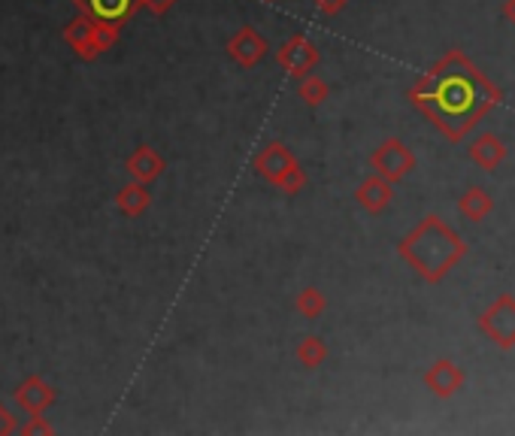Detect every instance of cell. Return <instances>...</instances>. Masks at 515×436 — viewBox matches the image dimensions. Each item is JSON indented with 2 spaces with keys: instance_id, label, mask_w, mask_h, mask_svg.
<instances>
[{
  "instance_id": "obj_9",
  "label": "cell",
  "mask_w": 515,
  "mask_h": 436,
  "mask_svg": "<svg viewBox=\"0 0 515 436\" xmlns=\"http://www.w3.org/2000/svg\"><path fill=\"white\" fill-rule=\"evenodd\" d=\"M116 206L124 212L128 218H137L142 216V212L152 206V194H149V188L142 185V182H128L124 188H118V194H116Z\"/></svg>"
},
{
  "instance_id": "obj_1",
  "label": "cell",
  "mask_w": 515,
  "mask_h": 436,
  "mask_svg": "<svg viewBox=\"0 0 515 436\" xmlns=\"http://www.w3.org/2000/svg\"><path fill=\"white\" fill-rule=\"evenodd\" d=\"M276 61L288 76H306L319 64V49L304 34H295L291 39H285V46L276 52Z\"/></svg>"
},
{
  "instance_id": "obj_3",
  "label": "cell",
  "mask_w": 515,
  "mask_h": 436,
  "mask_svg": "<svg viewBox=\"0 0 515 436\" xmlns=\"http://www.w3.org/2000/svg\"><path fill=\"white\" fill-rule=\"evenodd\" d=\"M227 55L236 61L240 67H255L258 61H264V55L270 52V46H267V39L258 34L255 28L252 25H245V28H240V30H234V37L227 39Z\"/></svg>"
},
{
  "instance_id": "obj_15",
  "label": "cell",
  "mask_w": 515,
  "mask_h": 436,
  "mask_svg": "<svg viewBox=\"0 0 515 436\" xmlns=\"http://www.w3.org/2000/svg\"><path fill=\"white\" fill-rule=\"evenodd\" d=\"M19 433H25V436H49V433H55V427L46 422L43 412H37V415H28V422L19 427Z\"/></svg>"
},
{
  "instance_id": "obj_18",
  "label": "cell",
  "mask_w": 515,
  "mask_h": 436,
  "mask_svg": "<svg viewBox=\"0 0 515 436\" xmlns=\"http://www.w3.org/2000/svg\"><path fill=\"white\" fill-rule=\"evenodd\" d=\"M343 4H346V0H315V6H319V13H324V15H334V13H339V10H343Z\"/></svg>"
},
{
  "instance_id": "obj_7",
  "label": "cell",
  "mask_w": 515,
  "mask_h": 436,
  "mask_svg": "<svg viewBox=\"0 0 515 436\" xmlns=\"http://www.w3.org/2000/svg\"><path fill=\"white\" fill-rule=\"evenodd\" d=\"M373 167L382 179H400L412 167V158L398 140H388L382 149L373 155Z\"/></svg>"
},
{
  "instance_id": "obj_5",
  "label": "cell",
  "mask_w": 515,
  "mask_h": 436,
  "mask_svg": "<svg viewBox=\"0 0 515 436\" xmlns=\"http://www.w3.org/2000/svg\"><path fill=\"white\" fill-rule=\"evenodd\" d=\"M85 15H91L94 21H107V25H118L133 19V13L140 10V0H73Z\"/></svg>"
},
{
  "instance_id": "obj_14",
  "label": "cell",
  "mask_w": 515,
  "mask_h": 436,
  "mask_svg": "<svg viewBox=\"0 0 515 436\" xmlns=\"http://www.w3.org/2000/svg\"><path fill=\"white\" fill-rule=\"evenodd\" d=\"M304 185H306V173H304L300 164H295V167L285 173V176L276 182L273 188H276V192H282L285 197H295L297 192H304Z\"/></svg>"
},
{
  "instance_id": "obj_12",
  "label": "cell",
  "mask_w": 515,
  "mask_h": 436,
  "mask_svg": "<svg viewBox=\"0 0 515 436\" xmlns=\"http://www.w3.org/2000/svg\"><path fill=\"white\" fill-rule=\"evenodd\" d=\"M297 94H300V100L309 103V107H319V103L328 100L330 89H328V82H324V79L313 76V73H306V76H300V89H297Z\"/></svg>"
},
{
  "instance_id": "obj_4",
  "label": "cell",
  "mask_w": 515,
  "mask_h": 436,
  "mask_svg": "<svg viewBox=\"0 0 515 436\" xmlns=\"http://www.w3.org/2000/svg\"><path fill=\"white\" fill-rule=\"evenodd\" d=\"M64 43L82 61H94L98 55H103L100 46H98V21H94L91 15H85V13H79L76 19L64 28Z\"/></svg>"
},
{
  "instance_id": "obj_16",
  "label": "cell",
  "mask_w": 515,
  "mask_h": 436,
  "mask_svg": "<svg viewBox=\"0 0 515 436\" xmlns=\"http://www.w3.org/2000/svg\"><path fill=\"white\" fill-rule=\"evenodd\" d=\"M10 433H19V424H15V415L10 412V406L0 400V436H10Z\"/></svg>"
},
{
  "instance_id": "obj_11",
  "label": "cell",
  "mask_w": 515,
  "mask_h": 436,
  "mask_svg": "<svg viewBox=\"0 0 515 436\" xmlns=\"http://www.w3.org/2000/svg\"><path fill=\"white\" fill-rule=\"evenodd\" d=\"M295 355L306 370H315V367H322V363L328 361V346H324L319 337H306V339H300Z\"/></svg>"
},
{
  "instance_id": "obj_2",
  "label": "cell",
  "mask_w": 515,
  "mask_h": 436,
  "mask_svg": "<svg viewBox=\"0 0 515 436\" xmlns=\"http://www.w3.org/2000/svg\"><path fill=\"white\" fill-rule=\"evenodd\" d=\"M297 164V158L291 155V149L285 146V142H279V140H270L267 142L264 149L255 155V161H252V167H255V173L261 179H267L270 185H276L285 173H288L291 167Z\"/></svg>"
},
{
  "instance_id": "obj_13",
  "label": "cell",
  "mask_w": 515,
  "mask_h": 436,
  "mask_svg": "<svg viewBox=\"0 0 515 436\" xmlns=\"http://www.w3.org/2000/svg\"><path fill=\"white\" fill-rule=\"evenodd\" d=\"M324 295L319 288H304L297 295V300H295V309L300 315H304V319H319V315L324 312Z\"/></svg>"
},
{
  "instance_id": "obj_6",
  "label": "cell",
  "mask_w": 515,
  "mask_h": 436,
  "mask_svg": "<svg viewBox=\"0 0 515 436\" xmlns=\"http://www.w3.org/2000/svg\"><path fill=\"white\" fill-rule=\"evenodd\" d=\"M13 400L15 406L21 412H28V415H37V412H46L55 403V388L46 385L39 376H28L25 382L13 391Z\"/></svg>"
},
{
  "instance_id": "obj_17",
  "label": "cell",
  "mask_w": 515,
  "mask_h": 436,
  "mask_svg": "<svg viewBox=\"0 0 515 436\" xmlns=\"http://www.w3.org/2000/svg\"><path fill=\"white\" fill-rule=\"evenodd\" d=\"M173 4H176V0H140V6H146L152 15H167L173 10Z\"/></svg>"
},
{
  "instance_id": "obj_8",
  "label": "cell",
  "mask_w": 515,
  "mask_h": 436,
  "mask_svg": "<svg viewBox=\"0 0 515 436\" xmlns=\"http://www.w3.org/2000/svg\"><path fill=\"white\" fill-rule=\"evenodd\" d=\"M164 158L155 152V149H149V146H137L131 152V158L124 161V170L131 173V179H137L142 182V185H149V182H155L158 176L164 173Z\"/></svg>"
},
{
  "instance_id": "obj_10",
  "label": "cell",
  "mask_w": 515,
  "mask_h": 436,
  "mask_svg": "<svg viewBox=\"0 0 515 436\" xmlns=\"http://www.w3.org/2000/svg\"><path fill=\"white\" fill-rule=\"evenodd\" d=\"M355 197H358V203H361L367 212H379L388 201H391V188L385 185L382 176H373V179L364 182Z\"/></svg>"
},
{
  "instance_id": "obj_19",
  "label": "cell",
  "mask_w": 515,
  "mask_h": 436,
  "mask_svg": "<svg viewBox=\"0 0 515 436\" xmlns=\"http://www.w3.org/2000/svg\"><path fill=\"white\" fill-rule=\"evenodd\" d=\"M264 4H273V0H264Z\"/></svg>"
}]
</instances>
